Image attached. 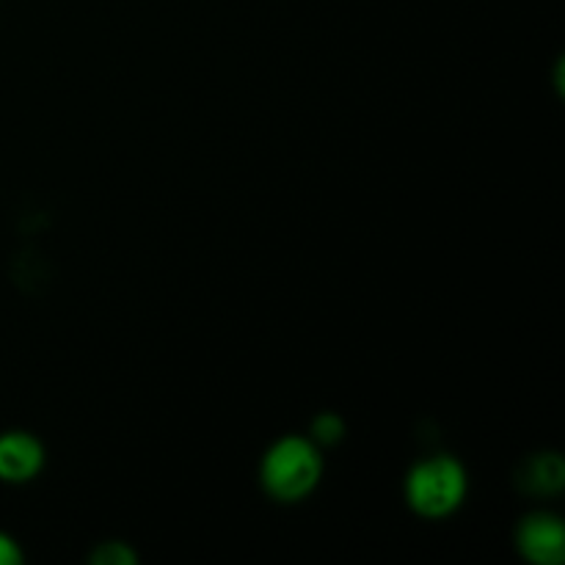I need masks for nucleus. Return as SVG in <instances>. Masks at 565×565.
<instances>
[{"instance_id": "obj_4", "label": "nucleus", "mask_w": 565, "mask_h": 565, "mask_svg": "<svg viewBox=\"0 0 565 565\" xmlns=\"http://www.w3.org/2000/svg\"><path fill=\"white\" fill-rule=\"evenodd\" d=\"M47 452L44 445L28 430L0 434V483L25 486L42 475Z\"/></svg>"}, {"instance_id": "obj_6", "label": "nucleus", "mask_w": 565, "mask_h": 565, "mask_svg": "<svg viewBox=\"0 0 565 565\" xmlns=\"http://www.w3.org/2000/svg\"><path fill=\"white\" fill-rule=\"evenodd\" d=\"M136 552L127 544H121V541H105V544H99L92 552L94 565H136Z\"/></svg>"}, {"instance_id": "obj_1", "label": "nucleus", "mask_w": 565, "mask_h": 565, "mask_svg": "<svg viewBox=\"0 0 565 565\" xmlns=\"http://www.w3.org/2000/svg\"><path fill=\"white\" fill-rule=\"evenodd\" d=\"M323 480V450L309 436H281L259 461V483L270 500L296 505Z\"/></svg>"}, {"instance_id": "obj_2", "label": "nucleus", "mask_w": 565, "mask_h": 565, "mask_svg": "<svg viewBox=\"0 0 565 565\" xmlns=\"http://www.w3.org/2000/svg\"><path fill=\"white\" fill-rule=\"evenodd\" d=\"M467 469L456 456H447V452L428 456L414 463L406 475V483H403L406 505L417 516L430 519V522L452 516L467 500Z\"/></svg>"}, {"instance_id": "obj_5", "label": "nucleus", "mask_w": 565, "mask_h": 565, "mask_svg": "<svg viewBox=\"0 0 565 565\" xmlns=\"http://www.w3.org/2000/svg\"><path fill=\"white\" fill-rule=\"evenodd\" d=\"M565 469L557 452H541L524 467V486L535 494H557L563 489Z\"/></svg>"}, {"instance_id": "obj_3", "label": "nucleus", "mask_w": 565, "mask_h": 565, "mask_svg": "<svg viewBox=\"0 0 565 565\" xmlns=\"http://www.w3.org/2000/svg\"><path fill=\"white\" fill-rule=\"evenodd\" d=\"M519 555L533 565H561L565 561V524L557 513L535 511L516 527Z\"/></svg>"}, {"instance_id": "obj_7", "label": "nucleus", "mask_w": 565, "mask_h": 565, "mask_svg": "<svg viewBox=\"0 0 565 565\" xmlns=\"http://www.w3.org/2000/svg\"><path fill=\"white\" fill-rule=\"evenodd\" d=\"M345 436V425H342V419L337 417V414H323V417L315 419V428H312V436L309 439L315 441V445H337V441Z\"/></svg>"}, {"instance_id": "obj_8", "label": "nucleus", "mask_w": 565, "mask_h": 565, "mask_svg": "<svg viewBox=\"0 0 565 565\" xmlns=\"http://www.w3.org/2000/svg\"><path fill=\"white\" fill-rule=\"evenodd\" d=\"M22 561H25V555H22L20 544L0 530V565H20Z\"/></svg>"}]
</instances>
